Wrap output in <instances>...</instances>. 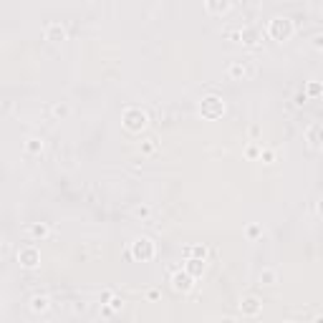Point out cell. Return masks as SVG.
<instances>
[{"label":"cell","mask_w":323,"mask_h":323,"mask_svg":"<svg viewBox=\"0 0 323 323\" xmlns=\"http://www.w3.org/2000/svg\"><path fill=\"white\" fill-rule=\"evenodd\" d=\"M268 33H270V38H275V41H288L293 35V20L278 16L268 23Z\"/></svg>","instance_id":"6da1fadb"},{"label":"cell","mask_w":323,"mask_h":323,"mask_svg":"<svg viewBox=\"0 0 323 323\" xmlns=\"http://www.w3.org/2000/svg\"><path fill=\"white\" fill-rule=\"evenodd\" d=\"M124 126L129 132H141L147 126V114L141 109H126L124 111Z\"/></svg>","instance_id":"7a4b0ae2"},{"label":"cell","mask_w":323,"mask_h":323,"mask_svg":"<svg viewBox=\"0 0 323 323\" xmlns=\"http://www.w3.org/2000/svg\"><path fill=\"white\" fill-rule=\"evenodd\" d=\"M200 111H202L204 119H217V116H222L225 104H222V99H220V96H207V99H202Z\"/></svg>","instance_id":"3957f363"},{"label":"cell","mask_w":323,"mask_h":323,"mask_svg":"<svg viewBox=\"0 0 323 323\" xmlns=\"http://www.w3.org/2000/svg\"><path fill=\"white\" fill-rule=\"evenodd\" d=\"M132 255L136 260H152L154 257V242L149 238H139L132 242Z\"/></svg>","instance_id":"277c9868"},{"label":"cell","mask_w":323,"mask_h":323,"mask_svg":"<svg viewBox=\"0 0 323 323\" xmlns=\"http://www.w3.org/2000/svg\"><path fill=\"white\" fill-rule=\"evenodd\" d=\"M18 257H20L23 268H35L38 263H41V253H38L33 245H31V248H23V250L18 253Z\"/></svg>","instance_id":"5b68a950"},{"label":"cell","mask_w":323,"mask_h":323,"mask_svg":"<svg viewBox=\"0 0 323 323\" xmlns=\"http://www.w3.org/2000/svg\"><path fill=\"white\" fill-rule=\"evenodd\" d=\"M192 275H187V273H174L172 275V286H174V290H179V293H187V290H192Z\"/></svg>","instance_id":"8992f818"},{"label":"cell","mask_w":323,"mask_h":323,"mask_svg":"<svg viewBox=\"0 0 323 323\" xmlns=\"http://www.w3.org/2000/svg\"><path fill=\"white\" fill-rule=\"evenodd\" d=\"M260 301L255 298V295H248V298H242V303H240V311L245 313V316H257L260 313Z\"/></svg>","instance_id":"52a82bcc"},{"label":"cell","mask_w":323,"mask_h":323,"mask_svg":"<svg viewBox=\"0 0 323 323\" xmlns=\"http://www.w3.org/2000/svg\"><path fill=\"white\" fill-rule=\"evenodd\" d=\"M46 38H48V41H53V43H58V41L66 38V31H63L61 23H48L46 25Z\"/></svg>","instance_id":"ba28073f"},{"label":"cell","mask_w":323,"mask_h":323,"mask_svg":"<svg viewBox=\"0 0 323 323\" xmlns=\"http://www.w3.org/2000/svg\"><path fill=\"white\" fill-rule=\"evenodd\" d=\"M202 270H204V260H200V257H189L187 265H185V273L192 275V278H200Z\"/></svg>","instance_id":"9c48e42d"},{"label":"cell","mask_w":323,"mask_h":323,"mask_svg":"<svg viewBox=\"0 0 323 323\" xmlns=\"http://www.w3.org/2000/svg\"><path fill=\"white\" fill-rule=\"evenodd\" d=\"M227 73L232 76V79H245L250 71H248V66H245V61H235V63H230Z\"/></svg>","instance_id":"30bf717a"},{"label":"cell","mask_w":323,"mask_h":323,"mask_svg":"<svg viewBox=\"0 0 323 323\" xmlns=\"http://www.w3.org/2000/svg\"><path fill=\"white\" fill-rule=\"evenodd\" d=\"M31 308L35 313H41V311H48V298L46 295H35V298L31 301Z\"/></svg>","instance_id":"8fae6325"},{"label":"cell","mask_w":323,"mask_h":323,"mask_svg":"<svg viewBox=\"0 0 323 323\" xmlns=\"http://www.w3.org/2000/svg\"><path fill=\"white\" fill-rule=\"evenodd\" d=\"M260 280L265 283V286H275V283H278V273H275V270H263Z\"/></svg>","instance_id":"7c38bea8"},{"label":"cell","mask_w":323,"mask_h":323,"mask_svg":"<svg viewBox=\"0 0 323 323\" xmlns=\"http://www.w3.org/2000/svg\"><path fill=\"white\" fill-rule=\"evenodd\" d=\"M31 235H33V238H41V240H43V238L48 235V225H31Z\"/></svg>","instance_id":"4fadbf2b"},{"label":"cell","mask_w":323,"mask_h":323,"mask_svg":"<svg viewBox=\"0 0 323 323\" xmlns=\"http://www.w3.org/2000/svg\"><path fill=\"white\" fill-rule=\"evenodd\" d=\"M204 8L212 10V13H225V10H230V3H215V0H210Z\"/></svg>","instance_id":"5bb4252c"},{"label":"cell","mask_w":323,"mask_h":323,"mask_svg":"<svg viewBox=\"0 0 323 323\" xmlns=\"http://www.w3.org/2000/svg\"><path fill=\"white\" fill-rule=\"evenodd\" d=\"M240 38H242L248 46H255V43H257V33H255V31H240Z\"/></svg>","instance_id":"9a60e30c"},{"label":"cell","mask_w":323,"mask_h":323,"mask_svg":"<svg viewBox=\"0 0 323 323\" xmlns=\"http://www.w3.org/2000/svg\"><path fill=\"white\" fill-rule=\"evenodd\" d=\"M187 255H189V257H200V260H204V255H207V250H204L202 245H197V248H189V250H187Z\"/></svg>","instance_id":"2e32d148"},{"label":"cell","mask_w":323,"mask_h":323,"mask_svg":"<svg viewBox=\"0 0 323 323\" xmlns=\"http://www.w3.org/2000/svg\"><path fill=\"white\" fill-rule=\"evenodd\" d=\"M318 134H321V126L316 124L311 132H308V136H311V147H313V149H318Z\"/></svg>","instance_id":"e0dca14e"},{"label":"cell","mask_w":323,"mask_h":323,"mask_svg":"<svg viewBox=\"0 0 323 323\" xmlns=\"http://www.w3.org/2000/svg\"><path fill=\"white\" fill-rule=\"evenodd\" d=\"M308 94H311V96H318V94H321V84H318V81H311V84H308Z\"/></svg>","instance_id":"ac0fdd59"},{"label":"cell","mask_w":323,"mask_h":323,"mask_svg":"<svg viewBox=\"0 0 323 323\" xmlns=\"http://www.w3.org/2000/svg\"><path fill=\"white\" fill-rule=\"evenodd\" d=\"M41 147H43V144H41L38 139H31V141H28V152H41Z\"/></svg>","instance_id":"d6986e66"},{"label":"cell","mask_w":323,"mask_h":323,"mask_svg":"<svg viewBox=\"0 0 323 323\" xmlns=\"http://www.w3.org/2000/svg\"><path fill=\"white\" fill-rule=\"evenodd\" d=\"M53 114H56V116H66V114H68V109L63 106V104H58V106H53Z\"/></svg>","instance_id":"ffe728a7"},{"label":"cell","mask_w":323,"mask_h":323,"mask_svg":"<svg viewBox=\"0 0 323 323\" xmlns=\"http://www.w3.org/2000/svg\"><path fill=\"white\" fill-rule=\"evenodd\" d=\"M134 217H149V207H136L134 210Z\"/></svg>","instance_id":"44dd1931"},{"label":"cell","mask_w":323,"mask_h":323,"mask_svg":"<svg viewBox=\"0 0 323 323\" xmlns=\"http://www.w3.org/2000/svg\"><path fill=\"white\" fill-rule=\"evenodd\" d=\"M260 157H263L265 162H273V152H270V149H265V152L260 154Z\"/></svg>","instance_id":"7402d4cb"},{"label":"cell","mask_w":323,"mask_h":323,"mask_svg":"<svg viewBox=\"0 0 323 323\" xmlns=\"http://www.w3.org/2000/svg\"><path fill=\"white\" fill-rule=\"evenodd\" d=\"M121 308V301L119 298H111V311H119Z\"/></svg>","instance_id":"603a6c76"}]
</instances>
